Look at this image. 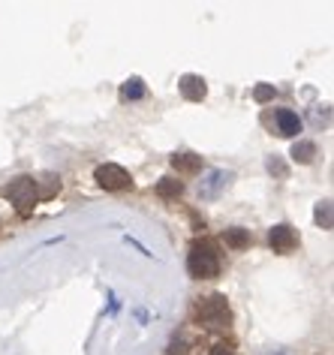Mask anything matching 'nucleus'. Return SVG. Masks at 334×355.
I'll return each mask as SVG.
<instances>
[{
  "label": "nucleus",
  "mask_w": 334,
  "mask_h": 355,
  "mask_svg": "<svg viewBox=\"0 0 334 355\" xmlns=\"http://www.w3.org/2000/svg\"><path fill=\"white\" fill-rule=\"evenodd\" d=\"M196 319L208 331H226V328L232 325V307H229V301H226V295H220V292L205 295L196 304Z\"/></svg>",
  "instance_id": "f257e3e1"
},
{
  "label": "nucleus",
  "mask_w": 334,
  "mask_h": 355,
  "mask_svg": "<svg viewBox=\"0 0 334 355\" xmlns=\"http://www.w3.org/2000/svg\"><path fill=\"white\" fill-rule=\"evenodd\" d=\"M187 271L193 274L196 280H211L220 274V256L214 250L211 241H196L190 247V256H187Z\"/></svg>",
  "instance_id": "f03ea898"
},
{
  "label": "nucleus",
  "mask_w": 334,
  "mask_h": 355,
  "mask_svg": "<svg viewBox=\"0 0 334 355\" xmlns=\"http://www.w3.org/2000/svg\"><path fill=\"white\" fill-rule=\"evenodd\" d=\"M6 199L12 202V208L19 211L21 217H28L33 208H37V202H39V187H37V181L28 175H21V178H15V181H10V187H6Z\"/></svg>",
  "instance_id": "7ed1b4c3"
},
{
  "label": "nucleus",
  "mask_w": 334,
  "mask_h": 355,
  "mask_svg": "<svg viewBox=\"0 0 334 355\" xmlns=\"http://www.w3.org/2000/svg\"><path fill=\"white\" fill-rule=\"evenodd\" d=\"M96 184H100L103 190H127L130 184H133V178H130V172L124 166H118V163H105L96 168Z\"/></svg>",
  "instance_id": "20e7f679"
},
{
  "label": "nucleus",
  "mask_w": 334,
  "mask_h": 355,
  "mask_svg": "<svg viewBox=\"0 0 334 355\" xmlns=\"http://www.w3.org/2000/svg\"><path fill=\"white\" fill-rule=\"evenodd\" d=\"M229 181H232V172H223V168H208L205 178L199 181V199L214 202L220 193L229 187Z\"/></svg>",
  "instance_id": "39448f33"
},
{
  "label": "nucleus",
  "mask_w": 334,
  "mask_h": 355,
  "mask_svg": "<svg viewBox=\"0 0 334 355\" xmlns=\"http://www.w3.org/2000/svg\"><path fill=\"white\" fill-rule=\"evenodd\" d=\"M268 244H271V250L274 253H292L298 247V232L289 223H277L268 232Z\"/></svg>",
  "instance_id": "423d86ee"
},
{
  "label": "nucleus",
  "mask_w": 334,
  "mask_h": 355,
  "mask_svg": "<svg viewBox=\"0 0 334 355\" xmlns=\"http://www.w3.org/2000/svg\"><path fill=\"white\" fill-rule=\"evenodd\" d=\"M178 87H181V96H184V100H190V103H202V100H205V94H208L205 78H202V76H193V73L181 76Z\"/></svg>",
  "instance_id": "0eeeda50"
},
{
  "label": "nucleus",
  "mask_w": 334,
  "mask_h": 355,
  "mask_svg": "<svg viewBox=\"0 0 334 355\" xmlns=\"http://www.w3.org/2000/svg\"><path fill=\"white\" fill-rule=\"evenodd\" d=\"M172 166L178 168V175H196L202 172V157L190 154V150H178V154H172Z\"/></svg>",
  "instance_id": "6e6552de"
},
{
  "label": "nucleus",
  "mask_w": 334,
  "mask_h": 355,
  "mask_svg": "<svg viewBox=\"0 0 334 355\" xmlns=\"http://www.w3.org/2000/svg\"><path fill=\"white\" fill-rule=\"evenodd\" d=\"M274 121H277V132L280 136H298L301 132V118H298L295 112H289V109H280L277 114H274Z\"/></svg>",
  "instance_id": "1a4fd4ad"
},
{
  "label": "nucleus",
  "mask_w": 334,
  "mask_h": 355,
  "mask_svg": "<svg viewBox=\"0 0 334 355\" xmlns=\"http://www.w3.org/2000/svg\"><path fill=\"white\" fill-rule=\"evenodd\" d=\"M184 190V184L178 181V178H163L160 184H157V196L160 199H178Z\"/></svg>",
  "instance_id": "9d476101"
},
{
  "label": "nucleus",
  "mask_w": 334,
  "mask_h": 355,
  "mask_svg": "<svg viewBox=\"0 0 334 355\" xmlns=\"http://www.w3.org/2000/svg\"><path fill=\"white\" fill-rule=\"evenodd\" d=\"M289 154H292L295 163H313V157H316V145H313V141H295Z\"/></svg>",
  "instance_id": "9b49d317"
},
{
  "label": "nucleus",
  "mask_w": 334,
  "mask_h": 355,
  "mask_svg": "<svg viewBox=\"0 0 334 355\" xmlns=\"http://www.w3.org/2000/svg\"><path fill=\"white\" fill-rule=\"evenodd\" d=\"M121 96H124V100H142L145 96V82L142 78H127L124 82V87H121Z\"/></svg>",
  "instance_id": "f8f14e48"
},
{
  "label": "nucleus",
  "mask_w": 334,
  "mask_h": 355,
  "mask_svg": "<svg viewBox=\"0 0 334 355\" xmlns=\"http://www.w3.org/2000/svg\"><path fill=\"white\" fill-rule=\"evenodd\" d=\"M313 217H316V226H322V229H331V223H334V214H331V199H322L319 205H316Z\"/></svg>",
  "instance_id": "ddd939ff"
},
{
  "label": "nucleus",
  "mask_w": 334,
  "mask_h": 355,
  "mask_svg": "<svg viewBox=\"0 0 334 355\" xmlns=\"http://www.w3.org/2000/svg\"><path fill=\"white\" fill-rule=\"evenodd\" d=\"M226 241H229L235 250H244V247H247V241H250V235L244 232V229H229V232H226Z\"/></svg>",
  "instance_id": "4468645a"
},
{
  "label": "nucleus",
  "mask_w": 334,
  "mask_h": 355,
  "mask_svg": "<svg viewBox=\"0 0 334 355\" xmlns=\"http://www.w3.org/2000/svg\"><path fill=\"white\" fill-rule=\"evenodd\" d=\"M253 96H256V103H268V100H274V96H277V91L271 85H256Z\"/></svg>",
  "instance_id": "2eb2a0df"
},
{
  "label": "nucleus",
  "mask_w": 334,
  "mask_h": 355,
  "mask_svg": "<svg viewBox=\"0 0 334 355\" xmlns=\"http://www.w3.org/2000/svg\"><path fill=\"white\" fill-rule=\"evenodd\" d=\"M268 172L271 175H277V178H286L289 175V168H286V163L280 157H268Z\"/></svg>",
  "instance_id": "dca6fc26"
},
{
  "label": "nucleus",
  "mask_w": 334,
  "mask_h": 355,
  "mask_svg": "<svg viewBox=\"0 0 334 355\" xmlns=\"http://www.w3.org/2000/svg\"><path fill=\"white\" fill-rule=\"evenodd\" d=\"M211 355H238V352H235L232 343H214L211 346Z\"/></svg>",
  "instance_id": "f3484780"
},
{
  "label": "nucleus",
  "mask_w": 334,
  "mask_h": 355,
  "mask_svg": "<svg viewBox=\"0 0 334 355\" xmlns=\"http://www.w3.org/2000/svg\"><path fill=\"white\" fill-rule=\"evenodd\" d=\"M190 349H187V340H178V337H175L172 340V346H169V355H187Z\"/></svg>",
  "instance_id": "a211bd4d"
}]
</instances>
